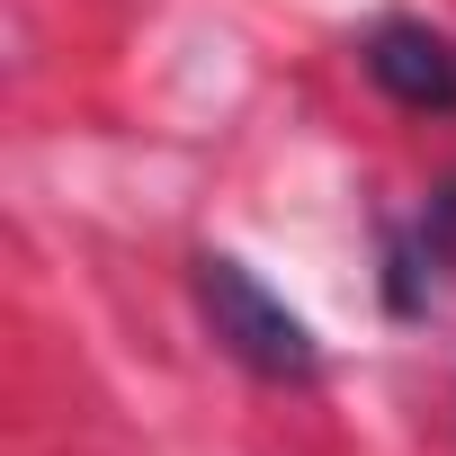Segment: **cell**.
I'll use <instances>...</instances> for the list:
<instances>
[{
  "instance_id": "cell-1",
  "label": "cell",
  "mask_w": 456,
  "mask_h": 456,
  "mask_svg": "<svg viewBox=\"0 0 456 456\" xmlns=\"http://www.w3.org/2000/svg\"><path fill=\"white\" fill-rule=\"evenodd\" d=\"M197 305H206L215 340L233 349L251 376H269V385H314L322 376V349H314L305 314L287 296H269L233 251H197Z\"/></svg>"
},
{
  "instance_id": "cell-2",
  "label": "cell",
  "mask_w": 456,
  "mask_h": 456,
  "mask_svg": "<svg viewBox=\"0 0 456 456\" xmlns=\"http://www.w3.org/2000/svg\"><path fill=\"white\" fill-rule=\"evenodd\" d=\"M358 63H367V81H376L394 108H411V117H456V45H447L429 19H376L367 45H358Z\"/></svg>"
},
{
  "instance_id": "cell-3",
  "label": "cell",
  "mask_w": 456,
  "mask_h": 456,
  "mask_svg": "<svg viewBox=\"0 0 456 456\" xmlns=\"http://www.w3.org/2000/svg\"><path fill=\"white\" fill-rule=\"evenodd\" d=\"M447 269H456V179H438L429 206L385 233V305L394 314H429V296L447 287Z\"/></svg>"
}]
</instances>
